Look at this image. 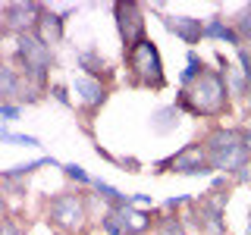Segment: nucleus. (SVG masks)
<instances>
[{"label":"nucleus","instance_id":"obj_28","mask_svg":"<svg viewBox=\"0 0 251 235\" xmlns=\"http://www.w3.org/2000/svg\"><path fill=\"white\" fill-rule=\"evenodd\" d=\"M179 204H185V198H170V201H167V210H176Z\"/></svg>","mask_w":251,"mask_h":235},{"label":"nucleus","instance_id":"obj_13","mask_svg":"<svg viewBox=\"0 0 251 235\" xmlns=\"http://www.w3.org/2000/svg\"><path fill=\"white\" fill-rule=\"evenodd\" d=\"M192 219L198 223V229L201 235H226V223H223V213H217V210H210L207 204H201V201H195L192 204Z\"/></svg>","mask_w":251,"mask_h":235},{"label":"nucleus","instance_id":"obj_18","mask_svg":"<svg viewBox=\"0 0 251 235\" xmlns=\"http://www.w3.org/2000/svg\"><path fill=\"white\" fill-rule=\"evenodd\" d=\"M232 28L239 31V38H242V44H251V3L248 6H242V13L232 19Z\"/></svg>","mask_w":251,"mask_h":235},{"label":"nucleus","instance_id":"obj_9","mask_svg":"<svg viewBox=\"0 0 251 235\" xmlns=\"http://www.w3.org/2000/svg\"><path fill=\"white\" fill-rule=\"evenodd\" d=\"M163 25L188 47L201 44V38H204V22L195 19V16H163Z\"/></svg>","mask_w":251,"mask_h":235},{"label":"nucleus","instance_id":"obj_25","mask_svg":"<svg viewBox=\"0 0 251 235\" xmlns=\"http://www.w3.org/2000/svg\"><path fill=\"white\" fill-rule=\"evenodd\" d=\"M53 97H57L60 104H69V94H66V88H63V85H57V88H53Z\"/></svg>","mask_w":251,"mask_h":235},{"label":"nucleus","instance_id":"obj_22","mask_svg":"<svg viewBox=\"0 0 251 235\" xmlns=\"http://www.w3.org/2000/svg\"><path fill=\"white\" fill-rule=\"evenodd\" d=\"M63 169H66V176H69V179H75V182H82V185H91V182H94L88 172H85L82 166H75V163H66Z\"/></svg>","mask_w":251,"mask_h":235},{"label":"nucleus","instance_id":"obj_5","mask_svg":"<svg viewBox=\"0 0 251 235\" xmlns=\"http://www.w3.org/2000/svg\"><path fill=\"white\" fill-rule=\"evenodd\" d=\"M47 213H50V223L57 226L60 232H73V229H78V226L88 219V213H85V201H82L78 191H63V194H57V198H50Z\"/></svg>","mask_w":251,"mask_h":235},{"label":"nucleus","instance_id":"obj_14","mask_svg":"<svg viewBox=\"0 0 251 235\" xmlns=\"http://www.w3.org/2000/svg\"><path fill=\"white\" fill-rule=\"evenodd\" d=\"M204 38H220V41H226V44H235V47H245L242 44V38H239V31H235L232 25H226L220 16H214V19L204 25Z\"/></svg>","mask_w":251,"mask_h":235},{"label":"nucleus","instance_id":"obj_8","mask_svg":"<svg viewBox=\"0 0 251 235\" xmlns=\"http://www.w3.org/2000/svg\"><path fill=\"white\" fill-rule=\"evenodd\" d=\"M44 13V3H35V0H16V3L3 6V28L13 31L16 38L22 35H35V25Z\"/></svg>","mask_w":251,"mask_h":235},{"label":"nucleus","instance_id":"obj_27","mask_svg":"<svg viewBox=\"0 0 251 235\" xmlns=\"http://www.w3.org/2000/svg\"><path fill=\"white\" fill-rule=\"evenodd\" d=\"M0 235H22V232L16 229L13 223H3V226H0Z\"/></svg>","mask_w":251,"mask_h":235},{"label":"nucleus","instance_id":"obj_17","mask_svg":"<svg viewBox=\"0 0 251 235\" xmlns=\"http://www.w3.org/2000/svg\"><path fill=\"white\" fill-rule=\"evenodd\" d=\"M204 72H207L204 60H201L195 50H188V63H185V72H182V88H188L192 82H198V78H201Z\"/></svg>","mask_w":251,"mask_h":235},{"label":"nucleus","instance_id":"obj_20","mask_svg":"<svg viewBox=\"0 0 251 235\" xmlns=\"http://www.w3.org/2000/svg\"><path fill=\"white\" fill-rule=\"evenodd\" d=\"M157 235H185V226L179 216H163L157 223Z\"/></svg>","mask_w":251,"mask_h":235},{"label":"nucleus","instance_id":"obj_10","mask_svg":"<svg viewBox=\"0 0 251 235\" xmlns=\"http://www.w3.org/2000/svg\"><path fill=\"white\" fill-rule=\"evenodd\" d=\"M116 216V223H120L123 235H145L151 229V213H145V210H135L132 204H123V207H110Z\"/></svg>","mask_w":251,"mask_h":235},{"label":"nucleus","instance_id":"obj_31","mask_svg":"<svg viewBox=\"0 0 251 235\" xmlns=\"http://www.w3.org/2000/svg\"><path fill=\"white\" fill-rule=\"evenodd\" d=\"M0 226H3V223H0Z\"/></svg>","mask_w":251,"mask_h":235},{"label":"nucleus","instance_id":"obj_12","mask_svg":"<svg viewBox=\"0 0 251 235\" xmlns=\"http://www.w3.org/2000/svg\"><path fill=\"white\" fill-rule=\"evenodd\" d=\"M75 94H78V104H82L88 113H94L100 104L107 100V88L98 82V78H88V75H82V78H75Z\"/></svg>","mask_w":251,"mask_h":235},{"label":"nucleus","instance_id":"obj_19","mask_svg":"<svg viewBox=\"0 0 251 235\" xmlns=\"http://www.w3.org/2000/svg\"><path fill=\"white\" fill-rule=\"evenodd\" d=\"M239 63H242V75L248 78L245 100H248V113H251V47H239Z\"/></svg>","mask_w":251,"mask_h":235},{"label":"nucleus","instance_id":"obj_11","mask_svg":"<svg viewBox=\"0 0 251 235\" xmlns=\"http://www.w3.org/2000/svg\"><path fill=\"white\" fill-rule=\"evenodd\" d=\"M63 22H66V19H63V13H53V10H47V6H44L41 19H38V25H35V38L44 47L60 44L63 41Z\"/></svg>","mask_w":251,"mask_h":235},{"label":"nucleus","instance_id":"obj_6","mask_svg":"<svg viewBox=\"0 0 251 235\" xmlns=\"http://www.w3.org/2000/svg\"><path fill=\"white\" fill-rule=\"evenodd\" d=\"M113 16H116V28H120V38H123L126 50L148 38L145 10H141L138 3H132V0H120V3H113Z\"/></svg>","mask_w":251,"mask_h":235},{"label":"nucleus","instance_id":"obj_23","mask_svg":"<svg viewBox=\"0 0 251 235\" xmlns=\"http://www.w3.org/2000/svg\"><path fill=\"white\" fill-rule=\"evenodd\" d=\"M100 226L107 229V235H123L120 223H116V216H113V210H107V213H104V219H100Z\"/></svg>","mask_w":251,"mask_h":235},{"label":"nucleus","instance_id":"obj_4","mask_svg":"<svg viewBox=\"0 0 251 235\" xmlns=\"http://www.w3.org/2000/svg\"><path fill=\"white\" fill-rule=\"evenodd\" d=\"M16 60L22 66V75L28 78L31 85H44L47 72H50V63H53V53L50 47H44L35 35H22L16 41Z\"/></svg>","mask_w":251,"mask_h":235},{"label":"nucleus","instance_id":"obj_24","mask_svg":"<svg viewBox=\"0 0 251 235\" xmlns=\"http://www.w3.org/2000/svg\"><path fill=\"white\" fill-rule=\"evenodd\" d=\"M19 113H22V110L16 107V104H0V119L13 122V119H19Z\"/></svg>","mask_w":251,"mask_h":235},{"label":"nucleus","instance_id":"obj_7","mask_svg":"<svg viewBox=\"0 0 251 235\" xmlns=\"http://www.w3.org/2000/svg\"><path fill=\"white\" fill-rule=\"evenodd\" d=\"M173 172H185V176H207L210 169V160H207V147H204V141H192V144H185L182 151H176L170 157V160H160L157 163V169H170Z\"/></svg>","mask_w":251,"mask_h":235},{"label":"nucleus","instance_id":"obj_1","mask_svg":"<svg viewBox=\"0 0 251 235\" xmlns=\"http://www.w3.org/2000/svg\"><path fill=\"white\" fill-rule=\"evenodd\" d=\"M176 107L185 110L188 116H204V119H223L229 116V85L226 75L217 69H207L198 82L188 88H179Z\"/></svg>","mask_w":251,"mask_h":235},{"label":"nucleus","instance_id":"obj_3","mask_svg":"<svg viewBox=\"0 0 251 235\" xmlns=\"http://www.w3.org/2000/svg\"><path fill=\"white\" fill-rule=\"evenodd\" d=\"M126 66H129V78L132 85L138 88H167V75H163V60H160V50L151 38L138 41L135 47L126 50Z\"/></svg>","mask_w":251,"mask_h":235},{"label":"nucleus","instance_id":"obj_21","mask_svg":"<svg viewBox=\"0 0 251 235\" xmlns=\"http://www.w3.org/2000/svg\"><path fill=\"white\" fill-rule=\"evenodd\" d=\"M0 141H10V144H19V147H41V141L35 135H19V132H0Z\"/></svg>","mask_w":251,"mask_h":235},{"label":"nucleus","instance_id":"obj_26","mask_svg":"<svg viewBox=\"0 0 251 235\" xmlns=\"http://www.w3.org/2000/svg\"><path fill=\"white\" fill-rule=\"evenodd\" d=\"M235 182H242V185H245V182H251V163H248V166L239 172V176H235Z\"/></svg>","mask_w":251,"mask_h":235},{"label":"nucleus","instance_id":"obj_30","mask_svg":"<svg viewBox=\"0 0 251 235\" xmlns=\"http://www.w3.org/2000/svg\"><path fill=\"white\" fill-rule=\"evenodd\" d=\"M53 235H69V232H60V229H57V232H53Z\"/></svg>","mask_w":251,"mask_h":235},{"label":"nucleus","instance_id":"obj_16","mask_svg":"<svg viewBox=\"0 0 251 235\" xmlns=\"http://www.w3.org/2000/svg\"><path fill=\"white\" fill-rule=\"evenodd\" d=\"M78 66L85 69L88 78H98V82H100V75H110L107 63L98 57V50H82V53H78Z\"/></svg>","mask_w":251,"mask_h":235},{"label":"nucleus","instance_id":"obj_29","mask_svg":"<svg viewBox=\"0 0 251 235\" xmlns=\"http://www.w3.org/2000/svg\"><path fill=\"white\" fill-rule=\"evenodd\" d=\"M245 235H251V216H248V232H245Z\"/></svg>","mask_w":251,"mask_h":235},{"label":"nucleus","instance_id":"obj_15","mask_svg":"<svg viewBox=\"0 0 251 235\" xmlns=\"http://www.w3.org/2000/svg\"><path fill=\"white\" fill-rule=\"evenodd\" d=\"M22 78L16 75V69H10L6 63H0V100L6 97H22Z\"/></svg>","mask_w":251,"mask_h":235},{"label":"nucleus","instance_id":"obj_2","mask_svg":"<svg viewBox=\"0 0 251 235\" xmlns=\"http://www.w3.org/2000/svg\"><path fill=\"white\" fill-rule=\"evenodd\" d=\"M204 147H207L210 169H220V172H229V176H239V172L251 163L248 129H223V125H217V129L207 132Z\"/></svg>","mask_w":251,"mask_h":235}]
</instances>
